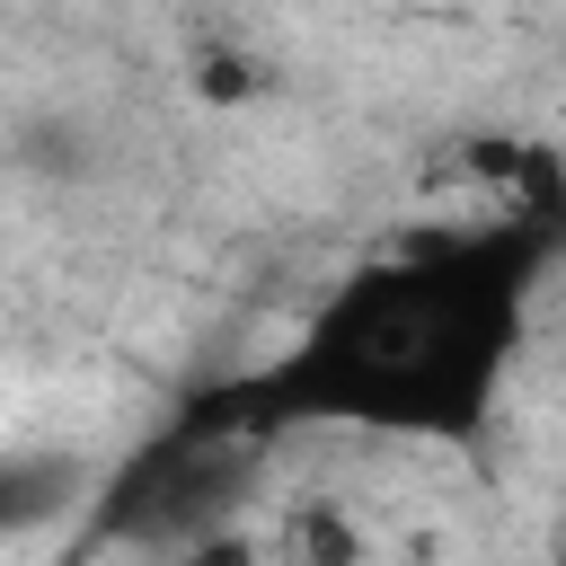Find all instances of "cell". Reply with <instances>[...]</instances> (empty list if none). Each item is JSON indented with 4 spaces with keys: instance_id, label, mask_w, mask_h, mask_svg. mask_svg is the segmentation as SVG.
<instances>
[{
    "instance_id": "cell-1",
    "label": "cell",
    "mask_w": 566,
    "mask_h": 566,
    "mask_svg": "<svg viewBox=\"0 0 566 566\" xmlns=\"http://www.w3.org/2000/svg\"><path fill=\"white\" fill-rule=\"evenodd\" d=\"M557 239L566 230L539 212H495L486 230L380 256L354 283H336L274 363L203 389L186 416L248 442H283L292 424L478 442Z\"/></svg>"
},
{
    "instance_id": "cell-2",
    "label": "cell",
    "mask_w": 566,
    "mask_h": 566,
    "mask_svg": "<svg viewBox=\"0 0 566 566\" xmlns=\"http://www.w3.org/2000/svg\"><path fill=\"white\" fill-rule=\"evenodd\" d=\"M265 442L221 433V424H159L106 486H97V539H133V548H212V522L239 504V486L256 478Z\"/></svg>"
},
{
    "instance_id": "cell-3",
    "label": "cell",
    "mask_w": 566,
    "mask_h": 566,
    "mask_svg": "<svg viewBox=\"0 0 566 566\" xmlns=\"http://www.w3.org/2000/svg\"><path fill=\"white\" fill-rule=\"evenodd\" d=\"M88 486V469L71 460V451H9L0 460V531L9 539H27L35 522H53V513H71V495Z\"/></svg>"
}]
</instances>
